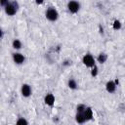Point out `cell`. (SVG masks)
<instances>
[{"instance_id":"7a4b0ae2","label":"cell","mask_w":125,"mask_h":125,"mask_svg":"<svg viewBox=\"0 0 125 125\" xmlns=\"http://www.w3.org/2000/svg\"><path fill=\"white\" fill-rule=\"evenodd\" d=\"M59 12L54 7H49L45 12V17L49 21H56L59 19Z\"/></svg>"},{"instance_id":"8fae6325","label":"cell","mask_w":125,"mask_h":125,"mask_svg":"<svg viewBox=\"0 0 125 125\" xmlns=\"http://www.w3.org/2000/svg\"><path fill=\"white\" fill-rule=\"evenodd\" d=\"M12 47L13 49H15L16 51H19L22 48V43L20 39H14L13 42H12Z\"/></svg>"},{"instance_id":"3957f363","label":"cell","mask_w":125,"mask_h":125,"mask_svg":"<svg viewBox=\"0 0 125 125\" xmlns=\"http://www.w3.org/2000/svg\"><path fill=\"white\" fill-rule=\"evenodd\" d=\"M82 62L86 67L92 68L96 65V59L91 53H86L82 58Z\"/></svg>"},{"instance_id":"52a82bcc","label":"cell","mask_w":125,"mask_h":125,"mask_svg":"<svg viewBox=\"0 0 125 125\" xmlns=\"http://www.w3.org/2000/svg\"><path fill=\"white\" fill-rule=\"evenodd\" d=\"M116 87H117V84L113 80H109L105 83V90L109 94H113L116 91Z\"/></svg>"},{"instance_id":"30bf717a","label":"cell","mask_w":125,"mask_h":125,"mask_svg":"<svg viewBox=\"0 0 125 125\" xmlns=\"http://www.w3.org/2000/svg\"><path fill=\"white\" fill-rule=\"evenodd\" d=\"M75 121L78 123V124H83L86 122V118L84 116V113L83 112H76L75 114Z\"/></svg>"},{"instance_id":"4fadbf2b","label":"cell","mask_w":125,"mask_h":125,"mask_svg":"<svg viewBox=\"0 0 125 125\" xmlns=\"http://www.w3.org/2000/svg\"><path fill=\"white\" fill-rule=\"evenodd\" d=\"M67 87L70 89V90H76L78 88V85H77V82L75 79L73 78H70L68 81H67Z\"/></svg>"},{"instance_id":"7c38bea8","label":"cell","mask_w":125,"mask_h":125,"mask_svg":"<svg viewBox=\"0 0 125 125\" xmlns=\"http://www.w3.org/2000/svg\"><path fill=\"white\" fill-rule=\"evenodd\" d=\"M97 61H98V62L101 63V64L104 63V62L107 61V55H106L105 53H100V54L98 55V57H97Z\"/></svg>"},{"instance_id":"9a60e30c","label":"cell","mask_w":125,"mask_h":125,"mask_svg":"<svg viewBox=\"0 0 125 125\" xmlns=\"http://www.w3.org/2000/svg\"><path fill=\"white\" fill-rule=\"evenodd\" d=\"M121 26H122V24H121V21H120L115 20V21H113L112 27H113V29H114V30H119V29L121 28Z\"/></svg>"},{"instance_id":"ba28073f","label":"cell","mask_w":125,"mask_h":125,"mask_svg":"<svg viewBox=\"0 0 125 125\" xmlns=\"http://www.w3.org/2000/svg\"><path fill=\"white\" fill-rule=\"evenodd\" d=\"M55 101H56V99H55V96L52 94V93H48L45 97H44V103H45V104H47L48 106H54L55 105Z\"/></svg>"},{"instance_id":"d6986e66","label":"cell","mask_w":125,"mask_h":125,"mask_svg":"<svg viewBox=\"0 0 125 125\" xmlns=\"http://www.w3.org/2000/svg\"><path fill=\"white\" fill-rule=\"evenodd\" d=\"M0 33H1V38H3V36H4V31H3L2 29L0 30Z\"/></svg>"},{"instance_id":"e0dca14e","label":"cell","mask_w":125,"mask_h":125,"mask_svg":"<svg viewBox=\"0 0 125 125\" xmlns=\"http://www.w3.org/2000/svg\"><path fill=\"white\" fill-rule=\"evenodd\" d=\"M98 72H99V68H98V66H97V64H96L94 67L91 68V75H92L93 77H96V76L98 75Z\"/></svg>"},{"instance_id":"9c48e42d","label":"cell","mask_w":125,"mask_h":125,"mask_svg":"<svg viewBox=\"0 0 125 125\" xmlns=\"http://www.w3.org/2000/svg\"><path fill=\"white\" fill-rule=\"evenodd\" d=\"M83 113H84V116H85V118H86V121H90V120H92L93 117H94L93 109H92V107H90V106H87Z\"/></svg>"},{"instance_id":"8992f818","label":"cell","mask_w":125,"mask_h":125,"mask_svg":"<svg viewBox=\"0 0 125 125\" xmlns=\"http://www.w3.org/2000/svg\"><path fill=\"white\" fill-rule=\"evenodd\" d=\"M66 7L70 14H76L80 9V3L77 1H69L67 3Z\"/></svg>"},{"instance_id":"277c9868","label":"cell","mask_w":125,"mask_h":125,"mask_svg":"<svg viewBox=\"0 0 125 125\" xmlns=\"http://www.w3.org/2000/svg\"><path fill=\"white\" fill-rule=\"evenodd\" d=\"M21 94L23 98H29L32 95V88L29 84L23 83L21 87Z\"/></svg>"},{"instance_id":"ffe728a7","label":"cell","mask_w":125,"mask_h":125,"mask_svg":"<svg viewBox=\"0 0 125 125\" xmlns=\"http://www.w3.org/2000/svg\"><path fill=\"white\" fill-rule=\"evenodd\" d=\"M36 3H37V4H42L43 1H36Z\"/></svg>"},{"instance_id":"5b68a950","label":"cell","mask_w":125,"mask_h":125,"mask_svg":"<svg viewBox=\"0 0 125 125\" xmlns=\"http://www.w3.org/2000/svg\"><path fill=\"white\" fill-rule=\"evenodd\" d=\"M12 59H13V62L16 64H22L25 62L24 55L21 54V53H20V52H14L12 54Z\"/></svg>"},{"instance_id":"ac0fdd59","label":"cell","mask_w":125,"mask_h":125,"mask_svg":"<svg viewBox=\"0 0 125 125\" xmlns=\"http://www.w3.org/2000/svg\"><path fill=\"white\" fill-rule=\"evenodd\" d=\"M8 3H9V1H8V0H2V1L0 2V5H1L3 8H5V7L7 6V4H8Z\"/></svg>"},{"instance_id":"5bb4252c","label":"cell","mask_w":125,"mask_h":125,"mask_svg":"<svg viewBox=\"0 0 125 125\" xmlns=\"http://www.w3.org/2000/svg\"><path fill=\"white\" fill-rule=\"evenodd\" d=\"M16 125H28V121L24 117H19L16 121Z\"/></svg>"},{"instance_id":"6da1fadb","label":"cell","mask_w":125,"mask_h":125,"mask_svg":"<svg viewBox=\"0 0 125 125\" xmlns=\"http://www.w3.org/2000/svg\"><path fill=\"white\" fill-rule=\"evenodd\" d=\"M18 10H19V3L16 1H9L7 6L4 8V11L8 16H15Z\"/></svg>"},{"instance_id":"2e32d148","label":"cell","mask_w":125,"mask_h":125,"mask_svg":"<svg viewBox=\"0 0 125 125\" xmlns=\"http://www.w3.org/2000/svg\"><path fill=\"white\" fill-rule=\"evenodd\" d=\"M86 105L84 104H79L77 106H76V112H84V110L86 109Z\"/></svg>"}]
</instances>
